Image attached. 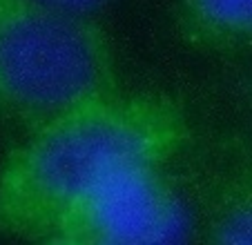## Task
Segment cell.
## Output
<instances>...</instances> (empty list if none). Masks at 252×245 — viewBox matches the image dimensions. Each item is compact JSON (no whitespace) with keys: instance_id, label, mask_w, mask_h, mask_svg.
I'll return each instance as SVG.
<instances>
[{"instance_id":"obj_1","label":"cell","mask_w":252,"mask_h":245,"mask_svg":"<svg viewBox=\"0 0 252 245\" xmlns=\"http://www.w3.org/2000/svg\"><path fill=\"white\" fill-rule=\"evenodd\" d=\"M194 138L170 94H116L27 132L0 163V234L52 243L105 181L138 163H172Z\"/></svg>"},{"instance_id":"obj_2","label":"cell","mask_w":252,"mask_h":245,"mask_svg":"<svg viewBox=\"0 0 252 245\" xmlns=\"http://www.w3.org/2000/svg\"><path fill=\"white\" fill-rule=\"evenodd\" d=\"M119 92L114 49L96 18L0 0V118L33 132Z\"/></svg>"},{"instance_id":"obj_3","label":"cell","mask_w":252,"mask_h":245,"mask_svg":"<svg viewBox=\"0 0 252 245\" xmlns=\"http://www.w3.org/2000/svg\"><path fill=\"white\" fill-rule=\"evenodd\" d=\"M199 239L188 185L170 163H138L105 181L78 205L52 243L141 245L186 243Z\"/></svg>"},{"instance_id":"obj_4","label":"cell","mask_w":252,"mask_h":245,"mask_svg":"<svg viewBox=\"0 0 252 245\" xmlns=\"http://www.w3.org/2000/svg\"><path fill=\"white\" fill-rule=\"evenodd\" d=\"M199 239L252 243V136L219 132L201 152L188 185Z\"/></svg>"},{"instance_id":"obj_5","label":"cell","mask_w":252,"mask_h":245,"mask_svg":"<svg viewBox=\"0 0 252 245\" xmlns=\"http://www.w3.org/2000/svg\"><path fill=\"white\" fill-rule=\"evenodd\" d=\"M172 20L186 47L228 67H252V0H174Z\"/></svg>"},{"instance_id":"obj_6","label":"cell","mask_w":252,"mask_h":245,"mask_svg":"<svg viewBox=\"0 0 252 245\" xmlns=\"http://www.w3.org/2000/svg\"><path fill=\"white\" fill-rule=\"evenodd\" d=\"M40 5H47L52 9L65 11L74 16H85V18H96L105 9H110L116 0H36Z\"/></svg>"}]
</instances>
